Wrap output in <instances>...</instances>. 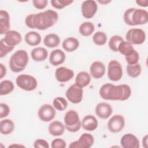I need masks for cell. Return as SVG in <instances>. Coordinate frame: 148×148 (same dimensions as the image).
<instances>
[{
	"label": "cell",
	"instance_id": "3",
	"mask_svg": "<svg viewBox=\"0 0 148 148\" xmlns=\"http://www.w3.org/2000/svg\"><path fill=\"white\" fill-rule=\"evenodd\" d=\"M123 20L128 25L145 24L148 21V13L145 9L131 8L125 11Z\"/></svg>",
	"mask_w": 148,
	"mask_h": 148
},
{
	"label": "cell",
	"instance_id": "11",
	"mask_svg": "<svg viewBox=\"0 0 148 148\" xmlns=\"http://www.w3.org/2000/svg\"><path fill=\"white\" fill-rule=\"evenodd\" d=\"M125 125L124 117L120 114L113 116L108 122V128L112 133H118L123 130Z\"/></svg>",
	"mask_w": 148,
	"mask_h": 148
},
{
	"label": "cell",
	"instance_id": "36",
	"mask_svg": "<svg viewBox=\"0 0 148 148\" xmlns=\"http://www.w3.org/2000/svg\"><path fill=\"white\" fill-rule=\"evenodd\" d=\"M73 2L72 0H51V4L53 7L57 9H62Z\"/></svg>",
	"mask_w": 148,
	"mask_h": 148
},
{
	"label": "cell",
	"instance_id": "31",
	"mask_svg": "<svg viewBox=\"0 0 148 148\" xmlns=\"http://www.w3.org/2000/svg\"><path fill=\"white\" fill-rule=\"evenodd\" d=\"M126 71L128 75L132 78H135L139 76L142 72V68L140 64L139 63L127 65L126 67Z\"/></svg>",
	"mask_w": 148,
	"mask_h": 148
},
{
	"label": "cell",
	"instance_id": "39",
	"mask_svg": "<svg viewBox=\"0 0 148 148\" xmlns=\"http://www.w3.org/2000/svg\"><path fill=\"white\" fill-rule=\"evenodd\" d=\"M66 146V142L61 138H56L54 139L51 143V147L52 148H65Z\"/></svg>",
	"mask_w": 148,
	"mask_h": 148
},
{
	"label": "cell",
	"instance_id": "19",
	"mask_svg": "<svg viewBox=\"0 0 148 148\" xmlns=\"http://www.w3.org/2000/svg\"><path fill=\"white\" fill-rule=\"evenodd\" d=\"M66 59L65 53L60 49L51 51L49 56V62L53 66H58L63 64Z\"/></svg>",
	"mask_w": 148,
	"mask_h": 148
},
{
	"label": "cell",
	"instance_id": "10",
	"mask_svg": "<svg viewBox=\"0 0 148 148\" xmlns=\"http://www.w3.org/2000/svg\"><path fill=\"white\" fill-rule=\"evenodd\" d=\"M56 111L54 106L50 104L42 105L39 109L38 115L40 120L44 122H49L55 117Z\"/></svg>",
	"mask_w": 148,
	"mask_h": 148
},
{
	"label": "cell",
	"instance_id": "46",
	"mask_svg": "<svg viewBox=\"0 0 148 148\" xmlns=\"http://www.w3.org/2000/svg\"><path fill=\"white\" fill-rule=\"evenodd\" d=\"M98 2L102 4H107L110 2V1H98Z\"/></svg>",
	"mask_w": 148,
	"mask_h": 148
},
{
	"label": "cell",
	"instance_id": "25",
	"mask_svg": "<svg viewBox=\"0 0 148 148\" xmlns=\"http://www.w3.org/2000/svg\"><path fill=\"white\" fill-rule=\"evenodd\" d=\"M79 40L74 37H69L64 40L62 46L65 51L67 52H73L79 46Z\"/></svg>",
	"mask_w": 148,
	"mask_h": 148
},
{
	"label": "cell",
	"instance_id": "30",
	"mask_svg": "<svg viewBox=\"0 0 148 148\" xmlns=\"http://www.w3.org/2000/svg\"><path fill=\"white\" fill-rule=\"evenodd\" d=\"M14 88L13 83L9 80H4L0 83V95H6L11 93Z\"/></svg>",
	"mask_w": 148,
	"mask_h": 148
},
{
	"label": "cell",
	"instance_id": "32",
	"mask_svg": "<svg viewBox=\"0 0 148 148\" xmlns=\"http://www.w3.org/2000/svg\"><path fill=\"white\" fill-rule=\"evenodd\" d=\"M135 49H134L132 45L127 41H123L118 47V51L122 55L127 56L134 52Z\"/></svg>",
	"mask_w": 148,
	"mask_h": 148
},
{
	"label": "cell",
	"instance_id": "4",
	"mask_svg": "<svg viewBox=\"0 0 148 148\" xmlns=\"http://www.w3.org/2000/svg\"><path fill=\"white\" fill-rule=\"evenodd\" d=\"M28 61L29 57L27 52L24 50H18L10 58V69L13 72H20L25 68Z\"/></svg>",
	"mask_w": 148,
	"mask_h": 148
},
{
	"label": "cell",
	"instance_id": "27",
	"mask_svg": "<svg viewBox=\"0 0 148 148\" xmlns=\"http://www.w3.org/2000/svg\"><path fill=\"white\" fill-rule=\"evenodd\" d=\"M43 43L49 48H54L60 45V38L56 34H49L44 37Z\"/></svg>",
	"mask_w": 148,
	"mask_h": 148
},
{
	"label": "cell",
	"instance_id": "44",
	"mask_svg": "<svg viewBox=\"0 0 148 148\" xmlns=\"http://www.w3.org/2000/svg\"><path fill=\"white\" fill-rule=\"evenodd\" d=\"M136 3L142 7H147L148 6V1L146 0H137L136 1Z\"/></svg>",
	"mask_w": 148,
	"mask_h": 148
},
{
	"label": "cell",
	"instance_id": "12",
	"mask_svg": "<svg viewBox=\"0 0 148 148\" xmlns=\"http://www.w3.org/2000/svg\"><path fill=\"white\" fill-rule=\"evenodd\" d=\"M94 142V136L88 133H84L81 135L79 139L70 143L69 147L73 148H90Z\"/></svg>",
	"mask_w": 148,
	"mask_h": 148
},
{
	"label": "cell",
	"instance_id": "13",
	"mask_svg": "<svg viewBox=\"0 0 148 148\" xmlns=\"http://www.w3.org/2000/svg\"><path fill=\"white\" fill-rule=\"evenodd\" d=\"M98 10V5L95 1L87 0L82 2L81 11L82 15L86 18H91L95 14Z\"/></svg>",
	"mask_w": 148,
	"mask_h": 148
},
{
	"label": "cell",
	"instance_id": "23",
	"mask_svg": "<svg viewBox=\"0 0 148 148\" xmlns=\"http://www.w3.org/2000/svg\"><path fill=\"white\" fill-rule=\"evenodd\" d=\"M31 56L32 59L35 61H43L48 57V51L44 47H37L31 50Z\"/></svg>",
	"mask_w": 148,
	"mask_h": 148
},
{
	"label": "cell",
	"instance_id": "1",
	"mask_svg": "<svg viewBox=\"0 0 148 148\" xmlns=\"http://www.w3.org/2000/svg\"><path fill=\"white\" fill-rule=\"evenodd\" d=\"M58 20V13L48 9L38 13L30 14L25 17V25L31 29L45 30L54 25Z\"/></svg>",
	"mask_w": 148,
	"mask_h": 148
},
{
	"label": "cell",
	"instance_id": "14",
	"mask_svg": "<svg viewBox=\"0 0 148 148\" xmlns=\"http://www.w3.org/2000/svg\"><path fill=\"white\" fill-rule=\"evenodd\" d=\"M74 76V72L66 67L60 66L55 72V77L57 81L61 83L71 80Z\"/></svg>",
	"mask_w": 148,
	"mask_h": 148
},
{
	"label": "cell",
	"instance_id": "24",
	"mask_svg": "<svg viewBox=\"0 0 148 148\" xmlns=\"http://www.w3.org/2000/svg\"><path fill=\"white\" fill-rule=\"evenodd\" d=\"M91 82V75L86 71L79 72L75 78V84L81 88L88 86Z\"/></svg>",
	"mask_w": 148,
	"mask_h": 148
},
{
	"label": "cell",
	"instance_id": "7",
	"mask_svg": "<svg viewBox=\"0 0 148 148\" xmlns=\"http://www.w3.org/2000/svg\"><path fill=\"white\" fill-rule=\"evenodd\" d=\"M125 39L131 45H141L146 40V34L140 28H131L127 31Z\"/></svg>",
	"mask_w": 148,
	"mask_h": 148
},
{
	"label": "cell",
	"instance_id": "6",
	"mask_svg": "<svg viewBox=\"0 0 148 148\" xmlns=\"http://www.w3.org/2000/svg\"><path fill=\"white\" fill-rule=\"evenodd\" d=\"M16 83L20 88L27 91L34 90L38 86V82L35 77L27 74L18 75L16 77Z\"/></svg>",
	"mask_w": 148,
	"mask_h": 148
},
{
	"label": "cell",
	"instance_id": "17",
	"mask_svg": "<svg viewBox=\"0 0 148 148\" xmlns=\"http://www.w3.org/2000/svg\"><path fill=\"white\" fill-rule=\"evenodd\" d=\"M5 42L9 46L15 47L20 44L22 40L21 34L14 30H9L5 34V37L3 38Z\"/></svg>",
	"mask_w": 148,
	"mask_h": 148
},
{
	"label": "cell",
	"instance_id": "34",
	"mask_svg": "<svg viewBox=\"0 0 148 148\" xmlns=\"http://www.w3.org/2000/svg\"><path fill=\"white\" fill-rule=\"evenodd\" d=\"M107 39L106 34L104 32L100 31L95 32L92 36L93 42L98 46L104 45L106 43Z\"/></svg>",
	"mask_w": 148,
	"mask_h": 148
},
{
	"label": "cell",
	"instance_id": "40",
	"mask_svg": "<svg viewBox=\"0 0 148 148\" xmlns=\"http://www.w3.org/2000/svg\"><path fill=\"white\" fill-rule=\"evenodd\" d=\"M10 113V108L4 103H0V118L2 119L8 116Z\"/></svg>",
	"mask_w": 148,
	"mask_h": 148
},
{
	"label": "cell",
	"instance_id": "8",
	"mask_svg": "<svg viewBox=\"0 0 148 148\" xmlns=\"http://www.w3.org/2000/svg\"><path fill=\"white\" fill-rule=\"evenodd\" d=\"M123 68L121 64L116 60H111L108 66V77L110 80L117 82L123 76Z\"/></svg>",
	"mask_w": 148,
	"mask_h": 148
},
{
	"label": "cell",
	"instance_id": "42",
	"mask_svg": "<svg viewBox=\"0 0 148 148\" xmlns=\"http://www.w3.org/2000/svg\"><path fill=\"white\" fill-rule=\"evenodd\" d=\"M32 3L34 7L37 9H45L48 3L47 0H33Z\"/></svg>",
	"mask_w": 148,
	"mask_h": 148
},
{
	"label": "cell",
	"instance_id": "35",
	"mask_svg": "<svg viewBox=\"0 0 148 148\" xmlns=\"http://www.w3.org/2000/svg\"><path fill=\"white\" fill-rule=\"evenodd\" d=\"M54 108L59 111L65 110L68 106L67 101L62 97H57L55 98L53 101Z\"/></svg>",
	"mask_w": 148,
	"mask_h": 148
},
{
	"label": "cell",
	"instance_id": "28",
	"mask_svg": "<svg viewBox=\"0 0 148 148\" xmlns=\"http://www.w3.org/2000/svg\"><path fill=\"white\" fill-rule=\"evenodd\" d=\"M14 123L10 119H6L0 122V132L2 134L9 135L14 131Z\"/></svg>",
	"mask_w": 148,
	"mask_h": 148
},
{
	"label": "cell",
	"instance_id": "26",
	"mask_svg": "<svg viewBox=\"0 0 148 148\" xmlns=\"http://www.w3.org/2000/svg\"><path fill=\"white\" fill-rule=\"evenodd\" d=\"M26 43L31 46H35L41 42V36L36 31H29L27 32L24 37Z\"/></svg>",
	"mask_w": 148,
	"mask_h": 148
},
{
	"label": "cell",
	"instance_id": "33",
	"mask_svg": "<svg viewBox=\"0 0 148 148\" xmlns=\"http://www.w3.org/2000/svg\"><path fill=\"white\" fill-rule=\"evenodd\" d=\"M124 41L123 38L119 35H113L112 36L108 42L109 47L111 50L114 52L118 51V47L120 44Z\"/></svg>",
	"mask_w": 148,
	"mask_h": 148
},
{
	"label": "cell",
	"instance_id": "2",
	"mask_svg": "<svg viewBox=\"0 0 148 148\" xmlns=\"http://www.w3.org/2000/svg\"><path fill=\"white\" fill-rule=\"evenodd\" d=\"M99 94L105 100L125 101L130 97L131 89L127 84L116 86L111 83H106L101 87Z\"/></svg>",
	"mask_w": 148,
	"mask_h": 148
},
{
	"label": "cell",
	"instance_id": "21",
	"mask_svg": "<svg viewBox=\"0 0 148 148\" xmlns=\"http://www.w3.org/2000/svg\"><path fill=\"white\" fill-rule=\"evenodd\" d=\"M10 25V16L9 13L5 10H0V34L1 35L5 34L9 31Z\"/></svg>",
	"mask_w": 148,
	"mask_h": 148
},
{
	"label": "cell",
	"instance_id": "43",
	"mask_svg": "<svg viewBox=\"0 0 148 148\" xmlns=\"http://www.w3.org/2000/svg\"><path fill=\"white\" fill-rule=\"evenodd\" d=\"M0 79H2L6 75V68L2 63H0Z\"/></svg>",
	"mask_w": 148,
	"mask_h": 148
},
{
	"label": "cell",
	"instance_id": "20",
	"mask_svg": "<svg viewBox=\"0 0 148 148\" xmlns=\"http://www.w3.org/2000/svg\"><path fill=\"white\" fill-rule=\"evenodd\" d=\"M82 126L86 131H92L97 129L98 122L96 117L91 114L86 115L82 120Z\"/></svg>",
	"mask_w": 148,
	"mask_h": 148
},
{
	"label": "cell",
	"instance_id": "22",
	"mask_svg": "<svg viewBox=\"0 0 148 148\" xmlns=\"http://www.w3.org/2000/svg\"><path fill=\"white\" fill-rule=\"evenodd\" d=\"M65 125L60 121L56 120L51 122L48 127L49 133L54 136L62 135L65 131Z\"/></svg>",
	"mask_w": 148,
	"mask_h": 148
},
{
	"label": "cell",
	"instance_id": "9",
	"mask_svg": "<svg viewBox=\"0 0 148 148\" xmlns=\"http://www.w3.org/2000/svg\"><path fill=\"white\" fill-rule=\"evenodd\" d=\"M65 95L68 101L74 104L80 103L83 99V88L76 84L71 85L66 91Z\"/></svg>",
	"mask_w": 148,
	"mask_h": 148
},
{
	"label": "cell",
	"instance_id": "18",
	"mask_svg": "<svg viewBox=\"0 0 148 148\" xmlns=\"http://www.w3.org/2000/svg\"><path fill=\"white\" fill-rule=\"evenodd\" d=\"M90 75L95 79H100L105 73V66L101 61H96L92 62L90 67Z\"/></svg>",
	"mask_w": 148,
	"mask_h": 148
},
{
	"label": "cell",
	"instance_id": "37",
	"mask_svg": "<svg viewBox=\"0 0 148 148\" xmlns=\"http://www.w3.org/2000/svg\"><path fill=\"white\" fill-rule=\"evenodd\" d=\"M14 48V47L8 45L5 42L3 39H2L0 42V57L3 58L5 57L9 53L11 52Z\"/></svg>",
	"mask_w": 148,
	"mask_h": 148
},
{
	"label": "cell",
	"instance_id": "29",
	"mask_svg": "<svg viewBox=\"0 0 148 148\" xmlns=\"http://www.w3.org/2000/svg\"><path fill=\"white\" fill-rule=\"evenodd\" d=\"M79 33L84 36H90L95 31L94 24L90 21H85L82 23L79 27Z\"/></svg>",
	"mask_w": 148,
	"mask_h": 148
},
{
	"label": "cell",
	"instance_id": "15",
	"mask_svg": "<svg viewBox=\"0 0 148 148\" xmlns=\"http://www.w3.org/2000/svg\"><path fill=\"white\" fill-rule=\"evenodd\" d=\"M120 144L124 148H139V140L138 138L132 134H126L120 139Z\"/></svg>",
	"mask_w": 148,
	"mask_h": 148
},
{
	"label": "cell",
	"instance_id": "45",
	"mask_svg": "<svg viewBox=\"0 0 148 148\" xmlns=\"http://www.w3.org/2000/svg\"><path fill=\"white\" fill-rule=\"evenodd\" d=\"M142 145L145 148L147 147V135H146L142 139Z\"/></svg>",
	"mask_w": 148,
	"mask_h": 148
},
{
	"label": "cell",
	"instance_id": "16",
	"mask_svg": "<svg viewBox=\"0 0 148 148\" xmlns=\"http://www.w3.org/2000/svg\"><path fill=\"white\" fill-rule=\"evenodd\" d=\"M96 115L101 119H106L109 117L113 113L112 106L106 102H100L96 105L95 109Z\"/></svg>",
	"mask_w": 148,
	"mask_h": 148
},
{
	"label": "cell",
	"instance_id": "41",
	"mask_svg": "<svg viewBox=\"0 0 148 148\" xmlns=\"http://www.w3.org/2000/svg\"><path fill=\"white\" fill-rule=\"evenodd\" d=\"M35 148H49V145L47 141L42 139H38L34 143Z\"/></svg>",
	"mask_w": 148,
	"mask_h": 148
},
{
	"label": "cell",
	"instance_id": "38",
	"mask_svg": "<svg viewBox=\"0 0 148 148\" xmlns=\"http://www.w3.org/2000/svg\"><path fill=\"white\" fill-rule=\"evenodd\" d=\"M127 62L128 65H132L138 63L139 60V54L135 50L131 54L125 57Z\"/></svg>",
	"mask_w": 148,
	"mask_h": 148
},
{
	"label": "cell",
	"instance_id": "5",
	"mask_svg": "<svg viewBox=\"0 0 148 148\" xmlns=\"http://www.w3.org/2000/svg\"><path fill=\"white\" fill-rule=\"evenodd\" d=\"M65 127L71 132H77L82 127L79 116L77 112L74 110H68L64 117Z\"/></svg>",
	"mask_w": 148,
	"mask_h": 148
}]
</instances>
